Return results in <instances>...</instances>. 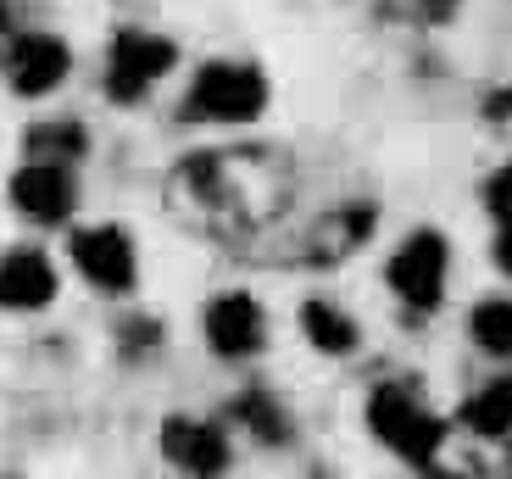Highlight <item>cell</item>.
Segmentation results:
<instances>
[{"label":"cell","instance_id":"obj_1","mask_svg":"<svg viewBox=\"0 0 512 479\" xmlns=\"http://www.w3.org/2000/svg\"><path fill=\"white\" fill-rule=\"evenodd\" d=\"M268 106V78L251 62H201L184 95V123H251Z\"/></svg>","mask_w":512,"mask_h":479},{"label":"cell","instance_id":"obj_23","mask_svg":"<svg viewBox=\"0 0 512 479\" xmlns=\"http://www.w3.org/2000/svg\"><path fill=\"white\" fill-rule=\"evenodd\" d=\"M0 479H12V474H0Z\"/></svg>","mask_w":512,"mask_h":479},{"label":"cell","instance_id":"obj_4","mask_svg":"<svg viewBox=\"0 0 512 479\" xmlns=\"http://www.w3.org/2000/svg\"><path fill=\"white\" fill-rule=\"evenodd\" d=\"M446 273H451V246L440 229H412L390 262H384V279L407 301L412 312H435L440 296H446Z\"/></svg>","mask_w":512,"mask_h":479},{"label":"cell","instance_id":"obj_15","mask_svg":"<svg viewBox=\"0 0 512 479\" xmlns=\"http://www.w3.org/2000/svg\"><path fill=\"white\" fill-rule=\"evenodd\" d=\"M368 234H373V207L351 201V207H340V212H334V218L318 229V246H323V257H346V251H357Z\"/></svg>","mask_w":512,"mask_h":479},{"label":"cell","instance_id":"obj_16","mask_svg":"<svg viewBox=\"0 0 512 479\" xmlns=\"http://www.w3.org/2000/svg\"><path fill=\"white\" fill-rule=\"evenodd\" d=\"M234 418H240V424H251L256 435H262V441H273V446L290 435V424H284L279 402H273V396H262V390H245L240 402H234Z\"/></svg>","mask_w":512,"mask_h":479},{"label":"cell","instance_id":"obj_17","mask_svg":"<svg viewBox=\"0 0 512 479\" xmlns=\"http://www.w3.org/2000/svg\"><path fill=\"white\" fill-rule=\"evenodd\" d=\"M485 207H490V218H496V229H512V162H507L501 173H490Z\"/></svg>","mask_w":512,"mask_h":479},{"label":"cell","instance_id":"obj_10","mask_svg":"<svg viewBox=\"0 0 512 479\" xmlns=\"http://www.w3.org/2000/svg\"><path fill=\"white\" fill-rule=\"evenodd\" d=\"M56 301V268L45 251L17 246L0 257V307L6 312H39Z\"/></svg>","mask_w":512,"mask_h":479},{"label":"cell","instance_id":"obj_18","mask_svg":"<svg viewBox=\"0 0 512 479\" xmlns=\"http://www.w3.org/2000/svg\"><path fill=\"white\" fill-rule=\"evenodd\" d=\"M485 117H496V123H512V84H507V90H496V95L485 101Z\"/></svg>","mask_w":512,"mask_h":479},{"label":"cell","instance_id":"obj_24","mask_svg":"<svg viewBox=\"0 0 512 479\" xmlns=\"http://www.w3.org/2000/svg\"><path fill=\"white\" fill-rule=\"evenodd\" d=\"M507 474H512V463H507Z\"/></svg>","mask_w":512,"mask_h":479},{"label":"cell","instance_id":"obj_20","mask_svg":"<svg viewBox=\"0 0 512 479\" xmlns=\"http://www.w3.org/2000/svg\"><path fill=\"white\" fill-rule=\"evenodd\" d=\"M451 6H457V0H429V12H451Z\"/></svg>","mask_w":512,"mask_h":479},{"label":"cell","instance_id":"obj_7","mask_svg":"<svg viewBox=\"0 0 512 479\" xmlns=\"http://www.w3.org/2000/svg\"><path fill=\"white\" fill-rule=\"evenodd\" d=\"M67 73H73V51H67V39L45 34V28L17 34L12 51H6V84H12L17 95H28V101L62 90Z\"/></svg>","mask_w":512,"mask_h":479},{"label":"cell","instance_id":"obj_22","mask_svg":"<svg viewBox=\"0 0 512 479\" xmlns=\"http://www.w3.org/2000/svg\"><path fill=\"white\" fill-rule=\"evenodd\" d=\"M440 479H457V474H440Z\"/></svg>","mask_w":512,"mask_h":479},{"label":"cell","instance_id":"obj_6","mask_svg":"<svg viewBox=\"0 0 512 479\" xmlns=\"http://www.w3.org/2000/svg\"><path fill=\"white\" fill-rule=\"evenodd\" d=\"M201 329H206V346L218 351V357H256V351L268 346V312L245 290H223V296L206 301Z\"/></svg>","mask_w":512,"mask_h":479},{"label":"cell","instance_id":"obj_12","mask_svg":"<svg viewBox=\"0 0 512 479\" xmlns=\"http://www.w3.org/2000/svg\"><path fill=\"white\" fill-rule=\"evenodd\" d=\"M90 151V134H84V123H73V117H51V123H34V129L23 134V162H78V156Z\"/></svg>","mask_w":512,"mask_h":479},{"label":"cell","instance_id":"obj_19","mask_svg":"<svg viewBox=\"0 0 512 479\" xmlns=\"http://www.w3.org/2000/svg\"><path fill=\"white\" fill-rule=\"evenodd\" d=\"M496 268L512 273V229H496Z\"/></svg>","mask_w":512,"mask_h":479},{"label":"cell","instance_id":"obj_9","mask_svg":"<svg viewBox=\"0 0 512 479\" xmlns=\"http://www.w3.org/2000/svg\"><path fill=\"white\" fill-rule=\"evenodd\" d=\"M162 457L173 468H184L190 479H218L229 468V435L218 424H206V418H167L162 424Z\"/></svg>","mask_w":512,"mask_h":479},{"label":"cell","instance_id":"obj_8","mask_svg":"<svg viewBox=\"0 0 512 479\" xmlns=\"http://www.w3.org/2000/svg\"><path fill=\"white\" fill-rule=\"evenodd\" d=\"M6 190H12V207L34 223H67L78 207V179L62 162H23Z\"/></svg>","mask_w":512,"mask_h":479},{"label":"cell","instance_id":"obj_13","mask_svg":"<svg viewBox=\"0 0 512 479\" xmlns=\"http://www.w3.org/2000/svg\"><path fill=\"white\" fill-rule=\"evenodd\" d=\"M301 329H307V340L312 346L323 351V357H351V351H357V318H351V312H340L334 307V301H307V307H301Z\"/></svg>","mask_w":512,"mask_h":479},{"label":"cell","instance_id":"obj_3","mask_svg":"<svg viewBox=\"0 0 512 479\" xmlns=\"http://www.w3.org/2000/svg\"><path fill=\"white\" fill-rule=\"evenodd\" d=\"M179 62V45L167 34H151V28H123V34L106 45V95L123 106L145 101V95L162 84Z\"/></svg>","mask_w":512,"mask_h":479},{"label":"cell","instance_id":"obj_2","mask_svg":"<svg viewBox=\"0 0 512 479\" xmlns=\"http://www.w3.org/2000/svg\"><path fill=\"white\" fill-rule=\"evenodd\" d=\"M368 429L396 457H407L412 468H435L440 446H446V418L429 413L407 385H379L373 390L368 396Z\"/></svg>","mask_w":512,"mask_h":479},{"label":"cell","instance_id":"obj_11","mask_svg":"<svg viewBox=\"0 0 512 479\" xmlns=\"http://www.w3.org/2000/svg\"><path fill=\"white\" fill-rule=\"evenodd\" d=\"M462 429H474L479 441H507L512 435V374H496L462 402Z\"/></svg>","mask_w":512,"mask_h":479},{"label":"cell","instance_id":"obj_14","mask_svg":"<svg viewBox=\"0 0 512 479\" xmlns=\"http://www.w3.org/2000/svg\"><path fill=\"white\" fill-rule=\"evenodd\" d=\"M468 335L490 357H512V296H485L468 312Z\"/></svg>","mask_w":512,"mask_h":479},{"label":"cell","instance_id":"obj_21","mask_svg":"<svg viewBox=\"0 0 512 479\" xmlns=\"http://www.w3.org/2000/svg\"><path fill=\"white\" fill-rule=\"evenodd\" d=\"M0 28H6V6H0Z\"/></svg>","mask_w":512,"mask_h":479},{"label":"cell","instance_id":"obj_5","mask_svg":"<svg viewBox=\"0 0 512 479\" xmlns=\"http://www.w3.org/2000/svg\"><path fill=\"white\" fill-rule=\"evenodd\" d=\"M67 257L73 268L90 279L106 296H128L140 285V251H134V234L123 223H90V229H73L67 240Z\"/></svg>","mask_w":512,"mask_h":479}]
</instances>
